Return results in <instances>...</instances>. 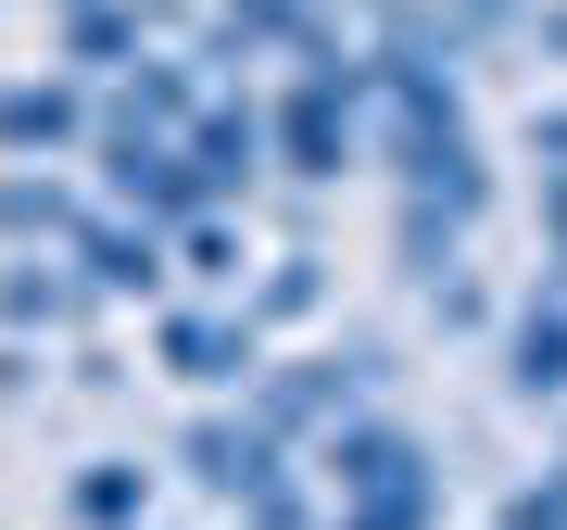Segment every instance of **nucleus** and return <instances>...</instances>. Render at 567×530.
Returning <instances> with one entry per match:
<instances>
[{"label":"nucleus","mask_w":567,"mask_h":530,"mask_svg":"<svg viewBox=\"0 0 567 530\" xmlns=\"http://www.w3.org/2000/svg\"><path fill=\"white\" fill-rule=\"evenodd\" d=\"M76 278L102 291V304L164 291V241H152V227H126V215H89V227H76Z\"/></svg>","instance_id":"obj_3"},{"label":"nucleus","mask_w":567,"mask_h":530,"mask_svg":"<svg viewBox=\"0 0 567 530\" xmlns=\"http://www.w3.org/2000/svg\"><path fill=\"white\" fill-rule=\"evenodd\" d=\"M76 89H0V140H13V152H63V140H76Z\"/></svg>","instance_id":"obj_5"},{"label":"nucleus","mask_w":567,"mask_h":530,"mask_svg":"<svg viewBox=\"0 0 567 530\" xmlns=\"http://www.w3.org/2000/svg\"><path fill=\"white\" fill-rule=\"evenodd\" d=\"M76 291H89V278H51V265H13V278H0V316H13V328H63V316H76Z\"/></svg>","instance_id":"obj_6"},{"label":"nucleus","mask_w":567,"mask_h":530,"mask_svg":"<svg viewBox=\"0 0 567 530\" xmlns=\"http://www.w3.org/2000/svg\"><path fill=\"white\" fill-rule=\"evenodd\" d=\"M505 391L517 405H567V278H543L505 316Z\"/></svg>","instance_id":"obj_2"},{"label":"nucleus","mask_w":567,"mask_h":530,"mask_svg":"<svg viewBox=\"0 0 567 530\" xmlns=\"http://www.w3.org/2000/svg\"><path fill=\"white\" fill-rule=\"evenodd\" d=\"M140 506H152V480H140V468H89V480H76V518H89V530H126Z\"/></svg>","instance_id":"obj_7"},{"label":"nucleus","mask_w":567,"mask_h":530,"mask_svg":"<svg viewBox=\"0 0 567 530\" xmlns=\"http://www.w3.org/2000/svg\"><path fill=\"white\" fill-rule=\"evenodd\" d=\"M252 304H215V316H164V367L177 379H240L252 367Z\"/></svg>","instance_id":"obj_4"},{"label":"nucleus","mask_w":567,"mask_h":530,"mask_svg":"<svg viewBox=\"0 0 567 530\" xmlns=\"http://www.w3.org/2000/svg\"><path fill=\"white\" fill-rule=\"evenodd\" d=\"M543 241H555V278H567V164H543Z\"/></svg>","instance_id":"obj_8"},{"label":"nucleus","mask_w":567,"mask_h":530,"mask_svg":"<svg viewBox=\"0 0 567 530\" xmlns=\"http://www.w3.org/2000/svg\"><path fill=\"white\" fill-rule=\"evenodd\" d=\"M265 140L290 152V177H341L353 164V140H365V63H341V51H303V77H290V102L265 114Z\"/></svg>","instance_id":"obj_1"}]
</instances>
